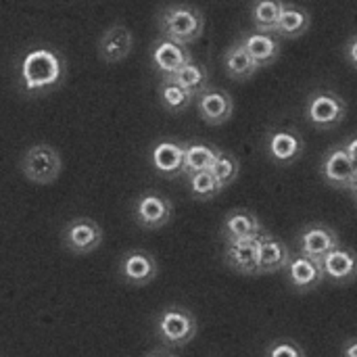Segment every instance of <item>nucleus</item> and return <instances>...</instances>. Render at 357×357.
I'll list each match as a JSON object with an SVG mask.
<instances>
[{
    "label": "nucleus",
    "mask_w": 357,
    "mask_h": 357,
    "mask_svg": "<svg viewBox=\"0 0 357 357\" xmlns=\"http://www.w3.org/2000/svg\"><path fill=\"white\" fill-rule=\"evenodd\" d=\"M322 180L337 190H351L356 184V163L347 155V151L339 146H331L320 165Z\"/></svg>",
    "instance_id": "obj_8"
},
{
    "label": "nucleus",
    "mask_w": 357,
    "mask_h": 357,
    "mask_svg": "<svg viewBox=\"0 0 357 357\" xmlns=\"http://www.w3.org/2000/svg\"><path fill=\"white\" fill-rule=\"evenodd\" d=\"M266 151L276 165H291L303 155L305 140L295 128H276L266 136Z\"/></svg>",
    "instance_id": "obj_9"
},
{
    "label": "nucleus",
    "mask_w": 357,
    "mask_h": 357,
    "mask_svg": "<svg viewBox=\"0 0 357 357\" xmlns=\"http://www.w3.org/2000/svg\"><path fill=\"white\" fill-rule=\"evenodd\" d=\"M266 357H305V351L293 339H276L268 345Z\"/></svg>",
    "instance_id": "obj_30"
},
{
    "label": "nucleus",
    "mask_w": 357,
    "mask_h": 357,
    "mask_svg": "<svg viewBox=\"0 0 357 357\" xmlns=\"http://www.w3.org/2000/svg\"><path fill=\"white\" fill-rule=\"evenodd\" d=\"M289 284L297 291V293H307V291H316L322 282H324V270H322V261L307 257L303 253H293L289 266L284 268Z\"/></svg>",
    "instance_id": "obj_13"
},
{
    "label": "nucleus",
    "mask_w": 357,
    "mask_h": 357,
    "mask_svg": "<svg viewBox=\"0 0 357 357\" xmlns=\"http://www.w3.org/2000/svg\"><path fill=\"white\" fill-rule=\"evenodd\" d=\"M241 44L247 48V52L253 56V61L261 67H268L276 63L280 56V42L276 33H266V31H247L241 38Z\"/></svg>",
    "instance_id": "obj_21"
},
{
    "label": "nucleus",
    "mask_w": 357,
    "mask_h": 357,
    "mask_svg": "<svg viewBox=\"0 0 357 357\" xmlns=\"http://www.w3.org/2000/svg\"><path fill=\"white\" fill-rule=\"evenodd\" d=\"M343 54H345L347 63H349L354 69H357V33L347 40V44H345V48H343Z\"/></svg>",
    "instance_id": "obj_31"
},
{
    "label": "nucleus",
    "mask_w": 357,
    "mask_h": 357,
    "mask_svg": "<svg viewBox=\"0 0 357 357\" xmlns=\"http://www.w3.org/2000/svg\"><path fill=\"white\" fill-rule=\"evenodd\" d=\"M209 172L215 176V180H218V184H220L222 188H228V186L238 178L241 163H238V159H236L232 153H226V151H220V149H218V155H215V159H213Z\"/></svg>",
    "instance_id": "obj_28"
},
{
    "label": "nucleus",
    "mask_w": 357,
    "mask_h": 357,
    "mask_svg": "<svg viewBox=\"0 0 357 357\" xmlns=\"http://www.w3.org/2000/svg\"><path fill=\"white\" fill-rule=\"evenodd\" d=\"M199 324L192 312L180 305H169L155 318V333L167 347H184L197 337Z\"/></svg>",
    "instance_id": "obj_3"
},
{
    "label": "nucleus",
    "mask_w": 357,
    "mask_h": 357,
    "mask_svg": "<svg viewBox=\"0 0 357 357\" xmlns=\"http://www.w3.org/2000/svg\"><path fill=\"white\" fill-rule=\"evenodd\" d=\"M341 357H357V337H351L343 343L341 347Z\"/></svg>",
    "instance_id": "obj_32"
},
{
    "label": "nucleus",
    "mask_w": 357,
    "mask_h": 357,
    "mask_svg": "<svg viewBox=\"0 0 357 357\" xmlns=\"http://www.w3.org/2000/svg\"><path fill=\"white\" fill-rule=\"evenodd\" d=\"M349 192L354 195V199H356V203H357V182L354 184V186H351V190H349Z\"/></svg>",
    "instance_id": "obj_35"
},
{
    "label": "nucleus",
    "mask_w": 357,
    "mask_h": 357,
    "mask_svg": "<svg viewBox=\"0 0 357 357\" xmlns=\"http://www.w3.org/2000/svg\"><path fill=\"white\" fill-rule=\"evenodd\" d=\"M347 115V102L333 90H316L305 102V117L318 130L337 128Z\"/></svg>",
    "instance_id": "obj_5"
},
{
    "label": "nucleus",
    "mask_w": 357,
    "mask_h": 357,
    "mask_svg": "<svg viewBox=\"0 0 357 357\" xmlns=\"http://www.w3.org/2000/svg\"><path fill=\"white\" fill-rule=\"evenodd\" d=\"M159 100L167 113H182L192 105L195 94L188 92L186 88H182L180 84H176L174 79L163 77L159 84Z\"/></svg>",
    "instance_id": "obj_26"
},
{
    "label": "nucleus",
    "mask_w": 357,
    "mask_h": 357,
    "mask_svg": "<svg viewBox=\"0 0 357 357\" xmlns=\"http://www.w3.org/2000/svg\"><path fill=\"white\" fill-rule=\"evenodd\" d=\"M159 31L163 38H169L180 44H192L197 42L205 31V17L203 13L192 4H167L159 13Z\"/></svg>",
    "instance_id": "obj_2"
},
{
    "label": "nucleus",
    "mask_w": 357,
    "mask_h": 357,
    "mask_svg": "<svg viewBox=\"0 0 357 357\" xmlns=\"http://www.w3.org/2000/svg\"><path fill=\"white\" fill-rule=\"evenodd\" d=\"M61 243L73 255H90L102 243V228L92 218H73L65 224Z\"/></svg>",
    "instance_id": "obj_6"
},
{
    "label": "nucleus",
    "mask_w": 357,
    "mask_h": 357,
    "mask_svg": "<svg viewBox=\"0 0 357 357\" xmlns=\"http://www.w3.org/2000/svg\"><path fill=\"white\" fill-rule=\"evenodd\" d=\"M282 0H255L251 8V19L257 31L274 33L282 15Z\"/></svg>",
    "instance_id": "obj_27"
},
{
    "label": "nucleus",
    "mask_w": 357,
    "mask_h": 357,
    "mask_svg": "<svg viewBox=\"0 0 357 357\" xmlns=\"http://www.w3.org/2000/svg\"><path fill=\"white\" fill-rule=\"evenodd\" d=\"M65 77L63 56L48 48H29L19 61V84L25 94H44L54 90Z\"/></svg>",
    "instance_id": "obj_1"
},
{
    "label": "nucleus",
    "mask_w": 357,
    "mask_h": 357,
    "mask_svg": "<svg viewBox=\"0 0 357 357\" xmlns=\"http://www.w3.org/2000/svg\"><path fill=\"white\" fill-rule=\"evenodd\" d=\"M19 167L29 182H33L38 186H46V184H52L61 176L63 159L54 146L42 142V144L29 146L23 153Z\"/></svg>",
    "instance_id": "obj_4"
},
{
    "label": "nucleus",
    "mask_w": 357,
    "mask_h": 357,
    "mask_svg": "<svg viewBox=\"0 0 357 357\" xmlns=\"http://www.w3.org/2000/svg\"><path fill=\"white\" fill-rule=\"evenodd\" d=\"M261 236V234H259ZM259 236L238 238L224 243V264L243 276H257L259 264Z\"/></svg>",
    "instance_id": "obj_11"
},
{
    "label": "nucleus",
    "mask_w": 357,
    "mask_h": 357,
    "mask_svg": "<svg viewBox=\"0 0 357 357\" xmlns=\"http://www.w3.org/2000/svg\"><path fill=\"white\" fill-rule=\"evenodd\" d=\"M324 280L333 284H349L357 278V253L339 245L322 257Z\"/></svg>",
    "instance_id": "obj_18"
},
{
    "label": "nucleus",
    "mask_w": 357,
    "mask_h": 357,
    "mask_svg": "<svg viewBox=\"0 0 357 357\" xmlns=\"http://www.w3.org/2000/svg\"><path fill=\"white\" fill-rule=\"evenodd\" d=\"M134 48V33L123 23L107 27L98 38V56L105 63H121Z\"/></svg>",
    "instance_id": "obj_17"
},
{
    "label": "nucleus",
    "mask_w": 357,
    "mask_h": 357,
    "mask_svg": "<svg viewBox=\"0 0 357 357\" xmlns=\"http://www.w3.org/2000/svg\"><path fill=\"white\" fill-rule=\"evenodd\" d=\"M159 274V264L153 253L144 249L128 251L119 261V276L132 287H146Z\"/></svg>",
    "instance_id": "obj_10"
},
{
    "label": "nucleus",
    "mask_w": 357,
    "mask_h": 357,
    "mask_svg": "<svg viewBox=\"0 0 357 357\" xmlns=\"http://www.w3.org/2000/svg\"><path fill=\"white\" fill-rule=\"evenodd\" d=\"M163 77H169L174 79L176 84H180L182 88H186L188 92H192L195 96L199 92H203L207 86H209V71L205 65L197 63V61H188L186 65H182L176 73L172 75H163Z\"/></svg>",
    "instance_id": "obj_25"
},
{
    "label": "nucleus",
    "mask_w": 357,
    "mask_h": 357,
    "mask_svg": "<svg viewBox=\"0 0 357 357\" xmlns=\"http://www.w3.org/2000/svg\"><path fill=\"white\" fill-rule=\"evenodd\" d=\"M192 61V54L186 44L174 42L169 38H159L151 46V63L161 75H172L176 73L182 65Z\"/></svg>",
    "instance_id": "obj_16"
},
{
    "label": "nucleus",
    "mask_w": 357,
    "mask_h": 357,
    "mask_svg": "<svg viewBox=\"0 0 357 357\" xmlns=\"http://www.w3.org/2000/svg\"><path fill=\"white\" fill-rule=\"evenodd\" d=\"M345 151H347V155L351 157V161L357 165V136H349L343 144H341Z\"/></svg>",
    "instance_id": "obj_33"
},
{
    "label": "nucleus",
    "mask_w": 357,
    "mask_h": 357,
    "mask_svg": "<svg viewBox=\"0 0 357 357\" xmlns=\"http://www.w3.org/2000/svg\"><path fill=\"white\" fill-rule=\"evenodd\" d=\"M134 222L144 230H159L174 218V205L159 192H144L132 205Z\"/></svg>",
    "instance_id": "obj_7"
},
{
    "label": "nucleus",
    "mask_w": 357,
    "mask_h": 357,
    "mask_svg": "<svg viewBox=\"0 0 357 357\" xmlns=\"http://www.w3.org/2000/svg\"><path fill=\"white\" fill-rule=\"evenodd\" d=\"M264 232H266L264 224L249 209H232L230 213H226V218L222 222V238H224V243L259 236Z\"/></svg>",
    "instance_id": "obj_20"
},
{
    "label": "nucleus",
    "mask_w": 357,
    "mask_h": 357,
    "mask_svg": "<svg viewBox=\"0 0 357 357\" xmlns=\"http://www.w3.org/2000/svg\"><path fill=\"white\" fill-rule=\"evenodd\" d=\"M291 249L289 245L270 234L268 230L259 236V264H257V274L266 276V274H276V272H284V268L291 261Z\"/></svg>",
    "instance_id": "obj_19"
},
{
    "label": "nucleus",
    "mask_w": 357,
    "mask_h": 357,
    "mask_svg": "<svg viewBox=\"0 0 357 357\" xmlns=\"http://www.w3.org/2000/svg\"><path fill=\"white\" fill-rule=\"evenodd\" d=\"M195 98H197L199 117L205 123H209V126H222V123L230 121V117L234 113V100H232L230 92H226L222 88L207 86Z\"/></svg>",
    "instance_id": "obj_12"
},
{
    "label": "nucleus",
    "mask_w": 357,
    "mask_h": 357,
    "mask_svg": "<svg viewBox=\"0 0 357 357\" xmlns=\"http://www.w3.org/2000/svg\"><path fill=\"white\" fill-rule=\"evenodd\" d=\"M146 357H176L172 351H167V349H155V351H151Z\"/></svg>",
    "instance_id": "obj_34"
},
{
    "label": "nucleus",
    "mask_w": 357,
    "mask_h": 357,
    "mask_svg": "<svg viewBox=\"0 0 357 357\" xmlns=\"http://www.w3.org/2000/svg\"><path fill=\"white\" fill-rule=\"evenodd\" d=\"M312 25V15L310 10H305L303 6L299 4H287L282 6V15H280V21L276 25V36L278 38H299L303 36Z\"/></svg>",
    "instance_id": "obj_23"
},
{
    "label": "nucleus",
    "mask_w": 357,
    "mask_h": 357,
    "mask_svg": "<svg viewBox=\"0 0 357 357\" xmlns=\"http://www.w3.org/2000/svg\"><path fill=\"white\" fill-rule=\"evenodd\" d=\"M149 161L151 167L163 176V178H178L182 176V167H184V142L178 140H157L151 146L149 153Z\"/></svg>",
    "instance_id": "obj_15"
},
{
    "label": "nucleus",
    "mask_w": 357,
    "mask_h": 357,
    "mask_svg": "<svg viewBox=\"0 0 357 357\" xmlns=\"http://www.w3.org/2000/svg\"><path fill=\"white\" fill-rule=\"evenodd\" d=\"M224 69L228 77L236 82H245V79H251L259 71V65L253 61V56L247 52V48L241 42H234L224 54Z\"/></svg>",
    "instance_id": "obj_22"
},
{
    "label": "nucleus",
    "mask_w": 357,
    "mask_h": 357,
    "mask_svg": "<svg viewBox=\"0 0 357 357\" xmlns=\"http://www.w3.org/2000/svg\"><path fill=\"white\" fill-rule=\"evenodd\" d=\"M188 180V188H190V195L197 199V201H209L213 197H218L224 188L218 184L215 176L209 172V169H203V172H195L190 176H186Z\"/></svg>",
    "instance_id": "obj_29"
},
{
    "label": "nucleus",
    "mask_w": 357,
    "mask_h": 357,
    "mask_svg": "<svg viewBox=\"0 0 357 357\" xmlns=\"http://www.w3.org/2000/svg\"><path fill=\"white\" fill-rule=\"evenodd\" d=\"M339 245H341L339 234L326 224H310L297 236V249H299L297 253H303V255L320 259V261L324 255H328Z\"/></svg>",
    "instance_id": "obj_14"
},
{
    "label": "nucleus",
    "mask_w": 357,
    "mask_h": 357,
    "mask_svg": "<svg viewBox=\"0 0 357 357\" xmlns=\"http://www.w3.org/2000/svg\"><path fill=\"white\" fill-rule=\"evenodd\" d=\"M218 155V149L207 142H184V167L182 176H190L195 172L209 169L213 159Z\"/></svg>",
    "instance_id": "obj_24"
}]
</instances>
